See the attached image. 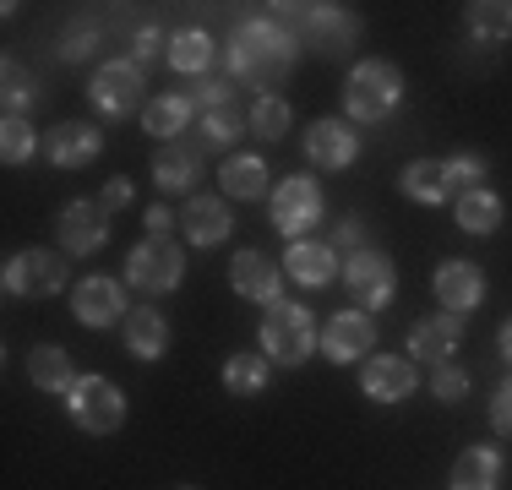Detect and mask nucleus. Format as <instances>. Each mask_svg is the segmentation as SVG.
Segmentation results:
<instances>
[{"label":"nucleus","instance_id":"f257e3e1","mask_svg":"<svg viewBox=\"0 0 512 490\" xmlns=\"http://www.w3.org/2000/svg\"><path fill=\"white\" fill-rule=\"evenodd\" d=\"M229 71L240 82H251L262 98H278L284 77L295 71V33L267 22V17L235 28V39H229Z\"/></svg>","mask_w":512,"mask_h":490},{"label":"nucleus","instance_id":"f03ea898","mask_svg":"<svg viewBox=\"0 0 512 490\" xmlns=\"http://www.w3.org/2000/svg\"><path fill=\"white\" fill-rule=\"evenodd\" d=\"M480 180H485V164H480V158H469V153L447 158V164L420 158V164L404 169V196H409V202L436 207V202H458L463 191H480Z\"/></svg>","mask_w":512,"mask_h":490},{"label":"nucleus","instance_id":"7ed1b4c3","mask_svg":"<svg viewBox=\"0 0 512 490\" xmlns=\"http://www.w3.org/2000/svg\"><path fill=\"white\" fill-rule=\"evenodd\" d=\"M404 98V71L393 60H360L344 82V104L355 120H382L393 115V104Z\"/></svg>","mask_w":512,"mask_h":490},{"label":"nucleus","instance_id":"20e7f679","mask_svg":"<svg viewBox=\"0 0 512 490\" xmlns=\"http://www.w3.org/2000/svg\"><path fill=\"white\" fill-rule=\"evenodd\" d=\"M311 349H316V322H311L306 305H289V300L267 305V316H262V354L267 360L300 365V360H311Z\"/></svg>","mask_w":512,"mask_h":490},{"label":"nucleus","instance_id":"39448f33","mask_svg":"<svg viewBox=\"0 0 512 490\" xmlns=\"http://www.w3.org/2000/svg\"><path fill=\"white\" fill-rule=\"evenodd\" d=\"M66 409L88 436H109V431H120V420H126V392H120L115 382H104V376H82V382L66 392Z\"/></svg>","mask_w":512,"mask_h":490},{"label":"nucleus","instance_id":"423d86ee","mask_svg":"<svg viewBox=\"0 0 512 490\" xmlns=\"http://www.w3.org/2000/svg\"><path fill=\"white\" fill-rule=\"evenodd\" d=\"M180 273H186V256H180V245L169 235H148L142 245H131V256H126V278H131V289H142V294L175 289Z\"/></svg>","mask_w":512,"mask_h":490},{"label":"nucleus","instance_id":"0eeeda50","mask_svg":"<svg viewBox=\"0 0 512 490\" xmlns=\"http://www.w3.org/2000/svg\"><path fill=\"white\" fill-rule=\"evenodd\" d=\"M191 98H197V109H202V142L207 147H229L251 126V104L229 88V82H202V93H191Z\"/></svg>","mask_w":512,"mask_h":490},{"label":"nucleus","instance_id":"6e6552de","mask_svg":"<svg viewBox=\"0 0 512 490\" xmlns=\"http://www.w3.org/2000/svg\"><path fill=\"white\" fill-rule=\"evenodd\" d=\"M6 289L22 294V300H50V294L66 289V256L60 251H17L6 262Z\"/></svg>","mask_w":512,"mask_h":490},{"label":"nucleus","instance_id":"1a4fd4ad","mask_svg":"<svg viewBox=\"0 0 512 490\" xmlns=\"http://www.w3.org/2000/svg\"><path fill=\"white\" fill-rule=\"evenodd\" d=\"M316 218H322V186H316L311 175H289L284 186L273 191V229L289 235V245H295Z\"/></svg>","mask_w":512,"mask_h":490},{"label":"nucleus","instance_id":"9d476101","mask_svg":"<svg viewBox=\"0 0 512 490\" xmlns=\"http://www.w3.org/2000/svg\"><path fill=\"white\" fill-rule=\"evenodd\" d=\"M344 284L355 294L360 311H382V305H393L398 278H393V262H387L382 251H355L344 262Z\"/></svg>","mask_w":512,"mask_h":490},{"label":"nucleus","instance_id":"9b49d317","mask_svg":"<svg viewBox=\"0 0 512 490\" xmlns=\"http://www.w3.org/2000/svg\"><path fill=\"white\" fill-rule=\"evenodd\" d=\"M88 98L104 109V115H131V109L142 104V66H131V60H109V66L93 71Z\"/></svg>","mask_w":512,"mask_h":490},{"label":"nucleus","instance_id":"f8f14e48","mask_svg":"<svg viewBox=\"0 0 512 490\" xmlns=\"http://www.w3.org/2000/svg\"><path fill=\"white\" fill-rule=\"evenodd\" d=\"M295 11H300L306 44L322 49V55H338V49H349L360 39V22L349 17V11H338V6H295Z\"/></svg>","mask_w":512,"mask_h":490},{"label":"nucleus","instance_id":"ddd939ff","mask_svg":"<svg viewBox=\"0 0 512 490\" xmlns=\"http://www.w3.org/2000/svg\"><path fill=\"white\" fill-rule=\"evenodd\" d=\"M104 240H109L104 202H71V207H60V245H66L71 256H93Z\"/></svg>","mask_w":512,"mask_h":490},{"label":"nucleus","instance_id":"4468645a","mask_svg":"<svg viewBox=\"0 0 512 490\" xmlns=\"http://www.w3.org/2000/svg\"><path fill=\"white\" fill-rule=\"evenodd\" d=\"M71 311H77L82 327H109V322H120V316H131L115 278H82L77 294H71Z\"/></svg>","mask_w":512,"mask_h":490},{"label":"nucleus","instance_id":"2eb2a0df","mask_svg":"<svg viewBox=\"0 0 512 490\" xmlns=\"http://www.w3.org/2000/svg\"><path fill=\"white\" fill-rule=\"evenodd\" d=\"M229 284H235L240 300L278 305V284H284V267H273L262 251H240L235 262H229Z\"/></svg>","mask_w":512,"mask_h":490},{"label":"nucleus","instance_id":"dca6fc26","mask_svg":"<svg viewBox=\"0 0 512 490\" xmlns=\"http://www.w3.org/2000/svg\"><path fill=\"white\" fill-rule=\"evenodd\" d=\"M371 343H376V327H371V316H365V311H338L333 322H327V333H322L327 360H338V365L365 360Z\"/></svg>","mask_w":512,"mask_h":490},{"label":"nucleus","instance_id":"f3484780","mask_svg":"<svg viewBox=\"0 0 512 490\" xmlns=\"http://www.w3.org/2000/svg\"><path fill=\"white\" fill-rule=\"evenodd\" d=\"M436 300H442V311L469 316L485 300V273L474 262H442L436 267Z\"/></svg>","mask_w":512,"mask_h":490},{"label":"nucleus","instance_id":"a211bd4d","mask_svg":"<svg viewBox=\"0 0 512 490\" xmlns=\"http://www.w3.org/2000/svg\"><path fill=\"white\" fill-rule=\"evenodd\" d=\"M355 153H360V137L344 120H316L306 131V158L316 169H344V164H355Z\"/></svg>","mask_w":512,"mask_h":490},{"label":"nucleus","instance_id":"6ab92c4d","mask_svg":"<svg viewBox=\"0 0 512 490\" xmlns=\"http://www.w3.org/2000/svg\"><path fill=\"white\" fill-rule=\"evenodd\" d=\"M104 137L93 126H82V120H66V126H55L50 137H44V158L60 169H77V164H93L99 158Z\"/></svg>","mask_w":512,"mask_h":490},{"label":"nucleus","instance_id":"aec40b11","mask_svg":"<svg viewBox=\"0 0 512 490\" xmlns=\"http://www.w3.org/2000/svg\"><path fill=\"white\" fill-rule=\"evenodd\" d=\"M414 382H420V376H414V365H409V360H393V354H382V360H365V371H360L365 398H376V403L409 398Z\"/></svg>","mask_w":512,"mask_h":490},{"label":"nucleus","instance_id":"412c9836","mask_svg":"<svg viewBox=\"0 0 512 490\" xmlns=\"http://www.w3.org/2000/svg\"><path fill=\"white\" fill-rule=\"evenodd\" d=\"M458 338H463V316H431V322H420L409 333V354L414 360H431V365H447Z\"/></svg>","mask_w":512,"mask_h":490},{"label":"nucleus","instance_id":"4be33fe9","mask_svg":"<svg viewBox=\"0 0 512 490\" xmlns=\"http://www.w3.org/2000/svg\"><path fill=\"white\" fill-rule=\"evenodd\" d=\"M284 273L295 278V284H306V289H322V284H333L338 256H333V245L295 240V245H289V256H284Z\"/></svg>","mask_w":512,"mask_h":490},{"label":"nucleus","instance_id":"5701e85b","mask_svg":"<svg viewBox=\"0 0 512 490\" xmlns=\"http://www.w3.org/2000/svg\"><path fill=\"white\" fill-rule=\"evenodd\" d=\"M197 169H202V147L197 142H164L153 153V180L164 191H186L191 180H197Z\"/></svg>","mask_w":512,"mask_h":490},{"label":"nucleus","instance_id":"b1692460","mask_svg":"<svg viewBox=\"0 0 512 490\" xmlns=\"http://www.w3.org/2000/svg\"><path fill=\"white\" fill-rule=\"evenodd\" d=\"M180 224H186L191 245H218L229 235V207L224 196H191L186 213H180Z\"/></svg>","mask_w":512,"mask_h":490},{"label":"nucleus","instance_id":"393cba45","mask_svg":"<svg viewBox=\"0 0 512 490\" xmlns=\"http://www.w3.org/2000/svg\"><path fill=\"white\" fill-rule=\"evenodd\" d=\"M126 349L137 354V360H158V354L169 349V327L153 305H137V311L126 316Z\"/></svg>","mask_w":512,"mask_h":490},{"label":"nucleus","instance_id":"a878e982","mask_svg":"<svg viewBox=\"0 0 512 490\" xmlns=\"http://www.w3.org/2000/svg\"><path fill=\"white\" fill-rule=\"evenodd\" d=\"M186 120H191V93H158V98H148V109H142V126H148L158 142H175L180 131H186Z\"/></svg>","mask_w":512,"mask_h":490},{"label":"nucleus","instance_id":"bb28decb","mask_svg":"<svg viewBox=\"0 0 512 490\" xmlns=\"http://www.w3.org/2000/svg\"><path fill=\"white\" fill-rule=\"evenodd\" d=\"M28 382L39 392H71L77 382H71V360L60 343H39V349L28 354Z\"/></svg>","mask_w":512,"mask_h":490},{"label":"nucleus","instance_id":"cd10ccee","mask_svg":"<svg viewBox=\"0 0 512 490\" xmlns=\"http://www.w3.org/2000/svg\"><path fill=\"white\" fill-rule=\"evenodd\" d=\"M213 55L218 49L202 28H180L175 39H169V66L186 71V77H207V71H213Z\"/></svg>","mask_w":512,"mask_h":490},{"label":"nucleus","instance_id":"c85d7f7f","mask_svg":"<svg viewBox=\"0 0 512 490\" xmlns=\"http://www.w3.org/2000/svg\"><path fill=\"white\" fill-rule=\"evenodd\" d=\"M218 186H224L229 196L256 202V196L267 191V164L256 153H235V158H224V169H218Z\"/></svg>","mask_w":512,"mask_h":490},{"label":"nucleus","instance_id":"c756f323","mask_svg":"<svg viewBox=\"0 0 512 490\" xmlns=\"http://www.w3.org/2000/svg\"><path fill=\"white\" fill-rule=\"evenodd\" d=\"M496 480H502V458H496V447H469L453 463V490H496Z\"/></svg>","mask_w":512,"mask_h":490},{"label":"nucleus","instance_id":"7c9ffc66","mask_svg":"<svg viewBox=\"0 0 512 490\" xmlns=\"http://www.w3.org/2000/svg\"><path fill=\"white\" fill-rule=\"evenodd\" d=\"M502 224V196L496 191H463L458 196V229H469V235H491V229Z\"/></svg>","mask_w":512,"mask_h":490},{"label":"nucleus","instance_id":"2f4dec72","mask_svg":"<svg viewBox=\"0 0 512 490\" xmlns=\"http://www.w3.org/2000/svg\"><path fill=\"white\" fill-rule=\"evenodd\" d=\"M267 376H273V360H267V354H235V360L224 365V387L235 392V398H256V392L267 387Z\"/></svg>","mask_w":512,"mask_h":490},{"label":"nucleus","instance_id":"473e14b6","mask_svg":"<svg viewBox=\"0 0 512 490\" xmlns=\"http://www.w3.org/2000/svg\"><path fill=\"white\" fill-rule=\"evenodd\" d=\"M469 33L485 39V44L512 39V6H502V0H480V6H469Z\"/></svg>","mask_w":512,"mask_h":490},{"label":"nucleus","instance_id":"72a5a7b5","mask_svg":"<svg viewBox=\"0 0 512 490\" xmlns=\"http://www.w3.org/2000/svg\"><path fill=\"white\" fill-rule=\"evenodd\" d=\"M33 147H39V137H33V126L22 115H6V126H0V158L6 164H28Z\"/></svg>","mask_w":512,"mask_h":490},{"label":"nucleus","instance_id":"f704fd0d","mask_svg":"<svg viewBox=\"0 0 512 490\" xmlns=\"http://www.w3.org/2000/svg\"><path fill=\"white\" fill-rule=\"evenodd\" d=\"M251 131L256 137H267V142H278L289 131V104L284 98H256L251 104Z\"/></svg>","mask_w":512,"mask_h":490},{"label":"nucleus","instance_id":"c9c22d12","mask_svg":"<svg viewBox=\"0 0 512 490\" xmlns=\"http://www.w3.org/2000/svg\"><path fill=\"white\" fill-rule=\"evenodd\" d=\"M0 98H6V115H22V104L33 98V77L17 60H6V71H0Z\"/></svg>","mask_w":512,"mask_h":490},{"label":"nucleus","instance_id":"e433bc0d","mask_svg":"<svg viewBox=\"0 0 512 490\" xmlns=\"http://www.w3.org/2000/svg\"><path fill=\"white\" fill-rule=\"evenodd\" d=\"M431 398H436V403L469 398V376H463L458 365H436V371H431Z\"/></svg>","mask_w":512,"mask_h":490},{"label":"nucleus","instance_id":"4c0bfd02","mask_svg":"<svg viewBox=\"0 0 512 490\" xmlns=\"http://www.w3.org/2000/svg\"><path fill=\"white\" fill-rule=\"evenodd\" d=\"M131 55H137V60H164L169 55L164 33H158V28H131Z\"/></svg>","mask_w":512,"mask_h":490},{"label":"nucleus","instance_id":"58836bf2","mask_svg":"<svg viewBox=\"0 0 512 490\" xmlns=\"http://www.w3.org/2000/svg\"><path fill=\"white\" fill-rule=\"evenodd\" d=\"M491 425L502 436H512V382H502L496 387V403H491Z\"/></svg>","mask_w":512,"mask_h":490},{"label":"nucleus","instance_id":"ea45409f","mask_svg":"<svg viewBox=\"0 0 512 490\" xmlns=\"http://www.w3.org/2000/svg\"><path fill=\"white\" fill-rule=\"evenodd\" d=\"M93 44H99V33H93V28H77L66 44H60V55H66V60H88Z\"/></svg>","mask_w":512,"mask_h":490},{"label":"nucleus","instance_id":"a19ab883","mask_svg":"<svg viewBox=\"0 0 512 490\" xmlns=\"http://www.w3.org/2000/svg\"><path fill=\"white\" fill-rule=\"evenodd\" d=\"M126 202H131V180L126 175L104 180V213H115V207H126Z\"/></svg>","mask_w":512,"mask_h":490},{"label":"nucleus","instance_id":"79ce46f5","mask_svg":"<svg viewBox=\"0 0 512 490\" xmlns=\"http://www.w3.org/2000/svg\"><path fill=\"white\" fill-rule=\"evenodd\" d=\"M338 245H349V256L360 251V218H344V224H338Z\"/></svg>","mask_w":512,"mask_h":490},{"label":"nucleus","instance_id":"37998d69","mask_svg":"<svg viewBox=\"0 0 512 490\" xmlns=\"http://www.w3.org/2000/svg\"><path fill=\"white\" fill-rule=\"evenodd\" d=\"M148 229H153V235H169V207L164 202L148 207Z\"/></svg>","mask_w":512,"mask_h":490},{"label":"nucleus","instance_id":"c03bdc74","mask_svg":"<svg viewBox=\"0 0 512 490\" xmlns=\"http://www.w3.org/2000/svg\"><path fill=\"white\" fill-rule=\"evenodd\" d=\"M502 354L512 360V316H507V327H502Z\"/></svg>","mask_w":512,"mask_h":490}]
</instances>
